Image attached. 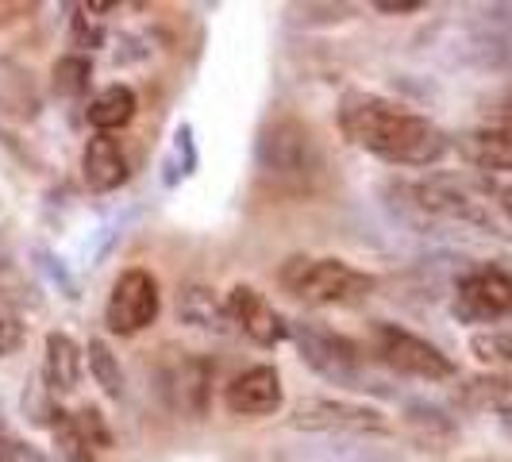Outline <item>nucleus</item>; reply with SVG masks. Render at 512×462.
I'll list each match as a JSON object with an SVG mask.
<instances>
[{
	"label": "nucleus",
	"mask_w": 512,
	"mask_h": 462,
	"mask_svg": "<svg viewBox=\"0 0 512 462\" xmlns=\"http://www.w3.org/2000/svg\"><path fill=\"white\" fill-rule=\"evenodd\" d=\"M470 355L497 374H512V328L474 332L470 335Z\"/></svg>",
	"instance_id": "nucleus-20"
},
{
	"label": "nucleus",
	"mask_w": 512,
	"mask_h": 462,
	"mask_svg": "<svg viewBox=\"0 0 512 462\" xmlns=\"http://www.w3.org/2000/svg\"><path fill=\"white\" fill-rule=\"evenodd\" d=\"M224 301H228L231 324L247 335L251 343H258V347H278V343L289 339V320L258 293L255 285H231Z\"/></svg>",
	"instance_id": "nucleus-10"
},
{
	"label": "nucleus",
	"mask_w": 512,
	"mask_h": 462,
	"mask_svg": "<svg viewBox=\"0 0 512 462\" xmlns=\"http://www.w3.org/2000/svg\"><path fill=\"white\" fill-rule=\"evenodd\" d=\"M178 316L189 328H201V332H216V335L231 332L228 301H220L216 289H208V285H185L181 289Z\"/></svg>",
	"instance_id": "nucleus-17"
},
{
	"label": "nucleus",
	"mask_w": 512,
	"mask_h": 462,
	"mask_svg": "<svg viewBox=\"0 0 512 462\" xmlns=\"http://www.w3.org/2000/svg\"><path fill=\"white\" fill-rule=\"evenodd\" d=\"M405 193L424 216L512 239V181L486 174H428L405 185Z\"/></svg>",
	"instance_id": "nucleus-2"
},
{
	"label": "nucleus",
	"mask_w": 512,
	"mask_h": 462,
	"mask_svg": "<svg viewBox=\"0 0 512 462\" xmlns=\"http://www.w3.org/2000/svg\"><path fill=\"white\" fill-rule=\"evenodd\" d=\"M374 343H378L382 362H389L393 370H401L409 378H420V382H447V378H455L451 355H443L436 343L405 332L397 324H378L374 328Z\"/></svg>",
	"instance_id": "nucleus-8"
},
{
	"label": "nucleus",
	"mask_w": 512,
	"mask_h": 462,
	"mask_svg": "<svg viewBox=\"0 0 512 462\" xmlns=\"http://www.w3.org/2000/svg\"><path fill=\"white\" fill-rule=\"evenodd\" d=\"M339 128L355 147L378 154L389 166H436L451 151L439 124L378 93H347L339 104Z\"/></svg>",
	"instance_id": "nucleus-1"
},
{
	"label": "nucleus",
	"mask_w": 512,
	"mask_h": 462,
	"mask_svg": "<svg viewBox=\"0 0 512 462\" xmlns=\"http://www.w3.org/2000/svg\"><path fill=\"white\" fill-rule=\"evenodd\" d=\"M77 428H81V436L93 443V451H108L112 447V428H108V420H104V412L97 405H81L74 412Z\"/></svg>",
	"instance_id": "nucleus-25"
},
{
	"label": "nucleus",
	"mask_w": 512,
	"mask_h": 462,
	"mask_svg": "<svg viewBox=\"0 0 512 462\" xmlns=\"http://www.w3.org/2000/svg\"><path fill=\"white\" fill-rule=\"evenodd\" d=\"M289 428L312 432V436H385L389 420L382 409L347 401V397H305L293 416Z\"/></svg>",
	"instance_id": "nucleus-5"
},
{
	"label": "nucleus",
	"mask_w": 512,
	"mask_h": 462,
	"mask_svg": "<svg viewBox=\"0 0 512 462\" xmlns=\"http://www.w3.org/2000/svg\"><path fill=\"white\" fill-rule=\"evenodd\" d=\"M459 401L474 412L512 420V382L501 378V374H478V378H470L459 389Z\"/></svg>",
	"instance_id": "nucleus-19"
},
{
	"label": "nucleus",
	"mask_w": 512,
	"mask_h": 462,
	"mask_svg": "<svg viewBox=\"0 0 512 462\" xmlns=\"http://www.w3.org/2000/svg\"><path fill=\"white\" fill-rule=\"evenodd\" d=\"M74 43L77 47H89V51L104 43V27L97 20H89V8H81L74 16Z\"/></svg>",
	"instance_id": "nucleus-26"
},
{
	"label": "nucleus",
	"mask_w": 512,
	"mask_h": 462,
	"mask_svg": "<svg viewBox=\"0 0 512 462\" xmlns=\"http://www.w3.org/2000/svg\"><path fill=\"white\" fill-rule=\"evenodd\" d=\"M455 316L462 324H489L512 316V274L501 266H474L455 285Z\"/></svg>",
	"instance_id": "nucleus-9"
},
{
	"label": "nucleus",
	"mask_w": 512,
	"mask_h": 462,
	"mask_svg": "<svg viewBox=\"0 0 512 462\" xmlns=\"http://www.w3.org/2000/svg\"><path fill=\"white\" fill-rule=\"evenodd\" d=\"M282 285L305 305H351L374 289V274H366L359 266L343 262V258H308L293 255L282 266Z\"/></svg>",
	"instance_id": "nucleus-3"
},
{
	"label": "nucleus",
	"mask_w": 512,
	"mask_h": 462,
	"mask_svg": "<svg viewBox=\"0 0 512 462\" xmlns=\"http://www.w3.org/2000/svg\"><path fill=\"white\" fill-rule=\"evenodd\" d=\"M20 339H24V328H20L16 320L0 316V359H4V355H12V351L20 347Z\"/></svg>",
	"instance_id": "nucleus-28"
},
{
	"label": "nucleus",
	"mask_w": 512,
	"mask_h": 462,
	"mask_svg": "<svg viewBox=\"0 0 512 462\" xmlns=\"http://www.w3.org/2000/svg\"><path fill=\"white\" fill-rule=\"evenodd\" d=\"M278 462H401L366 436H312L278 455Z\"/></svg>",
	"instance_id": "nucleus-12"
},
{
	"label": "nucleus",
	"mask_w": 512,
	"mask_h": 462,
	"mask_svg": "<svg viewBox=\"0 0 512 462\" xmlns=\"http://www.w3.org/2000/svg\"><path fill=\"white\" fill-rule=\"evenodd\" d=\"M459 154L486 178H509L512 174V128H474L459 135Z\"/></svg>",
	"instance_id": "nucleus-13"
},
{
	"label": "nucleus",
	"mask_w": 512,
	"mask_h": 462,
	"mask_svg": "<svg viewBox=\"0 0 512 462\" xmlns=\"http://www.w3.org/2000/svg\"><path fill=\"white\" fill-rule=\"evenodd\" d=\"M374 8L385 12V16H393V12H397V16H405V12H420V8H424V0H378Z\"/></svg>",
	"instance_id": "nucleus-29"
},
{
	"label": "nucleus",
	"mask_w": 512,
	"mask_h": 462,
	"mask_svg": "<svg viewBox=\"0 0 512 462\" xmlns=\"http://www.w3.org/2000/svg\"><path fill=\"white\" fill-rule=\"evenodd\" d=\"M51 436H54V447H58V455L66 462H97V451H93V443L81 436V428H77L74 412L58 409L51 424Z\"/></svg>",
	"instance_id": "nucleus-23"
},
{
	"label": "nucleus",
	"mask_w": 512,
	"mask_h": 462,
	"mask_svg": "<svg viewBox=\"0 0 512 462\" xmlns=\"http://www.w3.org/2000/svg\"><path fill=\"white\" fill-rule=\"evenodd\" d=\"M81 178L93 193H112L131 178L128 154L120 147V139L112 135H93L81 151Z\"/></svg>",
	"instance_id": "nucleus-14"
},
{
	"label": "nucleus",
	"mask_w": 512,
	"mask_h": 462,
	"mask_svg": "<svg viewBox=\"0 0 512 462\" xmlns=\"http://www.w3.org/2000/svg\"><path fill=\"white\" fill-rule=\"evenodd\" d=\"M85 351L66 332H47L43 339V385L47 393H74L81 382Z\"/></svg>",
	"instance_id": "nucleus-15"
},
{
	"label": "nucleus",
	"mask_w": 512,
	"mask_h": 462,
	"mask_svg": "<svg viewBox=\"0 0 512 462\" xmlns=\"http://www.w3.org/2000/svg\"><path fill=\"white\" fill-rule=\"evenodd\" d=\"M258 166L266 178L285 181V185H308L324 170V154L312 128L297 120H274L258 139Z\"/></svg>",
	"instance_id": "nucleus-4"
},
{
	"label": "nucleus",
	"mask_w": 512,
	"mask_h": 462,
	"mask_svg": "<svg viewBox=\"0 0 512 462\" xmlns=\"http://www.w3.org/2000/svg\"><path fill=\"white\" fill-rule=\"evenodd\" d=\"M285 401L282 374L274 366H251L239 378H231L224 389V409L231 416H270Z\"/></svg>",
	"instance_id": "nucleus-11"
},
{
	"label": "nucleus",
	"mask_w": 512,
	"mask_h": 462,
	"mask_svg": "<svg viewBox=\"0 0 512 462\" xmlns=\"http://www.w3.org/2000/svg\"><path fill=\"white\" fill-rule=\"evenodd\" d=\"M0 462H47L35 447L27 443H16V439H4L0 436Z\"/></svg>",
	"instance_id": "nucleus-27"
},
{
	"label": "nucleus",
	"mask_w": 512,
	"mask_h": 462,
	"mask_svg": "<svg viewBox=\"0 0 512 462\" xmlns=\"http://www.w3.org/2000/svg\"><path fill=\"white\" fill-rule=\"evenodd\" d=\"M158 308H162L158 278L143 266H131L112 282L108 305H104V324L116 335H135L158 320Z\"/></svg>",
	"instance_id": "nucleus-7"
},
{
	"label": "nucleus",
	"mask_w": 512,
	"mask_h": 462,
	"mask_svg": "<svg viewBox=\"0 0 512 462\" xmlns=\"http://www.w3.org/2000/svg\"><path fill=\"white\" fill-rule=\"evenodd\" d=\"M405 424H409L420 439H428V443H439V439L455 436L451 416H443L436 405H409V412H405Z\"/></svg>",
	"instance_id": "nucleus-24"
},
{
	"label": "nucleus",
	"mask_w": 512,
	"mask_h": 462,
	"mask_svg": "<svg viewBox=\"0 0 512 462\" xmlns=\"http://www.w3.org/2000/svg\"><path fill=\"white\" fill-rule=\"evenodd\" d=\"M135 112H139V97H135V89L131 85H108L101 89L89 108H85V120L97 128V135H112V131L128 128L131 120H135Z\"/></svg>",
	"instance_id": "nucleus-18"
},
{
	"label": "nucleus",
	"mask_w": 512,
	"mask_h": 462,
	"mask_svg": "<svg viewBox=\"0 0 512 462\" xmlns=\"http://www.w3.org/2000/svg\"><path fill=\"white\" fill-rule=\"evenodd\" d=\"M212 374H216V362H208L205 355H189V359H181L178 370H174V397H178V409L189 412L193 420H201L208 409Z\"/></svg>",
	"instance_id": "nucleus-16"
},
{
	"label": "nucleus",
	"mask_w": 512,
	"mask_h": 462,
	"mask_svg": "<svg viewBox=\"0 0 512 462\" xmlns=\"http://www.w3.org/2000/svg\"><path fill=\"white\" fill-rule=\"evenodd\" d=\"M289 339H293L301 362H305L308 370H316L320 378L339 382V385L359 382L362 351L355 339L332 332V328H324V324H316V320H293V324H289Z\"/></svg>",
	"instance_id": "nucleus-6"
},
{
	"label": "nucleus",
	"mask_w": 512,
	"mask_h": 462,
	"mask_svg": "<svg viewBox=\"0 0 512 462\" xmlns=\"http://www.w3.org/2000/svg\"><path fill=\"white\" fill-rule=\"evenodd\" d=\"M470 462H489V459H470Z\"/></svg>",
	"instance_id": "nucleus-31"
},
{
	"label": "nucleus",
	"mask_w": 512,
	"mask_h": 462,
	"mask_svg": "<svg viewBox=\"0 0 512 462\" xmlns=\"http://www.w3.org/2000/svg\"><path fill=\"white\" fill-rule=\"evenodd\" d=\"M89 81H93V58H85V54H66V58L54 62L51 85L58 97H85V93H89Z\"/></svg>",
	"instance_id": "nucleus-22"
},
{
	"label": "nucleus",
	"mask_w": 512,
	"mask_h": 462,
	"mask_svg": "<svg viewBox=\"0 0 512 462\" xmlns=\"http://www.w3.org/2000/svg\"><path fill=\"white\" fill-rule=\"evenodd\" d=\"M4 12H8V8H4V4H0V20H4Z\"/></svg>",
	"instance_id": "nucleus-30"
},
{
	"label": "nucleus",
	"mask_w": 512,
	"mask_h": 462,
	"mask_svg": "<svg viewBox=\"0 0 512 462\" xmlns=\"http://www.w3.org/2000/svg\"><path fill=\"white\" fill-rule=\"evenodd\" d=\"M85 355H89V374H93V382L101 385L104 397L120 401L124 397V370H120V359L112 355V347L104 339H89Z\"/></svg>",
	"instance_id": "nucleus-21"
}]
</instances>
